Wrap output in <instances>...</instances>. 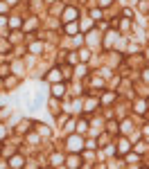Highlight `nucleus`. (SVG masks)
I'll list each match as a JSON object with an SVG mask.
<instances>
[{
	"instance_id": "f257e3e1",
	"label": "nucleus",
	"mask_w": 149,
	"mask_h": 169,
	"mask_svg": "<svg viewBox=\"0 0 149 169\" xmlns=\"http://www.w3.org/2000/svg\"><path fill=\"white\" fill-rule=\"evenodd\" d=\"M68 144H70V149H77V151L82 149V140H79V138H74V135L68 140Z\"/></svg>"
},
{
	"instance_id": "f03ea898",
	"label": "nucleus",
	"mask_w": 149,
	"mask_h": 169,
	"mask_svg": "<svg viewBox=\"0 0 149 169\" xmlns=\"http://www.w3.org/2000/svg\"><path fill=\"white\" fill-rule=\"evenodd\" d=\"M52 95L54 97H61V95H64V86H61V84L59 86H52Z\"/></svg>"
},
{
	"instance_id": "7ed1b4c3",
	"label": "nucleus",
	"mask_w": 149,
	"mask_h": 169,
	"mask_svg": "<svg viewBox=\"0 0 149 169\" xmlns=\"http://www.w3.org/2000/svg\"><path fill=\"white\" fill-rule=\"evenodd\" d=\"M9 165H11V167H23V158H18V156H14Z\"/></svg>"
},
{
	"instance_id": "20e7f679",
	"label": "nucleus",
	"mask_w": 149,
	"mask_h": 169,
	"mask_svg": "<svg viewBox=\"0 0 149 169\" xmlns=\"http://www.w3.org/2000/svg\"><path fill=\"white\" fill-rule=\"evenodd\" d=\"M74 18H77V11H74V9H68V11H66V20H74Z\"/></svg>"
},
{
	"instance_id": "39448f33",
	"label": "nucleus",
	"mask_w": 149,
	"mask_h": 169,
	"mask_svg": "<svg viewBox=\"0 0 149 169\" xmlns=\"http://www.w3.org/2000/svg\"><path fill=\"white\" fill-rule=\"evenodd\" d=\"M68 165H70V167H77V165H79V158H74V156H70V158H68Z\"/></svg>"
},
{
	"instance_id": "423d86ee",
	"label": "nucleus",
	"mask_w": 149,
	"mask_h": 169,
	"mask_svg": "<svg viewBox=\"0 0 149 169\" xmlns=\"http://www.w3.org/2000/svg\"><path fill=\"white\" fill-rule=\"evenodd\" d=\"M66 30H68V34H74V32H77V23H74V25H72V23H70V25H68V27H66Z\"/></svg>"
}]
</instances>
